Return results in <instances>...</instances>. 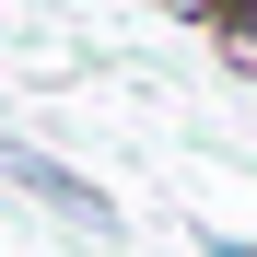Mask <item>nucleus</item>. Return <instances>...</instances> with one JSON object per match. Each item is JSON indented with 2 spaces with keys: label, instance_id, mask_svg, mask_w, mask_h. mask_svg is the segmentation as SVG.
<instances>
[{
  "label": "nucleus",
  "instance_id": "obj_3",
  "mask_svg": "<svg viewBox=\"0 0 257 257\" xmlns=\"http://www.w3.org/2000/svg\"><path fill=\"white\" fill-rule=\"evenodd\" d=\"M199 257H257V234H222V222H199Z\"/></svg>",
  "mask_w": 257,
  "mask_h": 257
},
{
  "label": "nucleus",
  "instance_id": "obj_1",
  "mask_svg": "<svg viewBox=\"0 0 257 257\" xmlns=\"http://www.w3.org/2000/svg\"><path fill=\"white\" fill-rule=\"evenodd\" d=\"M0 176H12V187H24L35 210H59V222H82V234H105V245L128 234V210H117V199H105L94 176H70L59 152H35V141H0Z\"/></svg>",
  "mask_w": 257,
  "mask_h": 257
},
{
  "label": "nucleus",
  "instance_id": "obj_2",
  "mask_svg": "<svg viewBox=\"0 0 257 257\" xmlns=\"http://www.w3.org/2000/svg\"><path fill=\"white\" fill-rule=\"evenodd\" d=\"M210 35L234 47V70H257V0H210Z\"/></svg>",
  "mask_w": 257,
  "mask_h": 257
}]
</instances>
